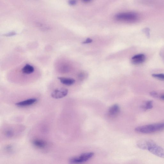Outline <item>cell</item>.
<instances>
[{
  "label": "cell",
  "instance_id": "11",
  "mask_svg": "<svg viewBox=\"0 0 164 164\" xmlns=\"http://www.w3.org/2000/svg\"><path fill=\"white\" fill-rule=\"evenodd\" d=\"M34 71V67L29 64L25 65L22 69V71L24 74H29L33 73Z\"/></svg>",
  "mask_w": 164,
  "mask_h": 164
},
{
  "label": "cell",
  "instance_id": "17",
  "mask_svg": "<svg viewBox=\"0 0 164 164\" xmlns=\"http://www.w3.org/2000/svg\"><path fill=\"white\" fill-rule=\"evenodd\" d=\"M150 94L151 96L157 98L158 97V95L156 92H152Z\"/></svg>",
  "mask_w": 164,
  "mask_h": 164
},
{
  "label": "cell",
  "instance_id": "15",
  "mask_svg": "<svg viewBox=\"0 0 164 164\" xmlns=\"http://www.w3.org/2000/svg\"><path fill=\"white\" fill-rule=\"evenodd\" d=\"M86 77V74L84 72H81L79 74V76H78V77H79V78L81 80H83Z\"/></svg>",
  "mask_w": 164,
  "mask_h": 164
},
{
  "label": "cell",
  "instance_id": "1",
  "mask_svg": "<svg viewBox=\"0 0 164 164\" xmlns=\"http://www.w3.org/2000/svg\"><path fill=\"white\" fill-rule=\"evenodd\" d=\"M137 145L141 150L148 151L157 156L164 158V149L152 140H141L137 142Z\"/></svg>",
  "mask_w": 164,
  "mask_h": 164
},
{
  "label": "cell",
  "instance_id": "6",
  "mask_svg": "<svg viewBox=\"0 0 164 164\" xmlns=\"http://www.w3.org/2000/svg\"><path fill=\"white\" fill-rule=\"evenodd\" d=\"M145 59L146 56L144 54H140L133 56L131 58V61L134 64L138 65L144 63Z\"/></svg>",
  "mask_w": 164,
  "mask_h": 164
},
{
  "label": "cell",
  "instance_id": "2",
  "mask_svg": "<svg viewBox=\"0 0 164 164\" xmlns=\"http://www.w3.org/2000/svg\"><path fill=\"white\" fill-rule=\"evenodd\" d=\"M164 129V123L145 125L138 127L135 129L138 133L150 134L160 131Z\"/></svg>",
  "mask_w": 164,
  "mask_h": 164
},
{
  "label": "cell",
  "instance_id": "18",
  "mask_svg": "<svg viewBox=\"0 0 164 164\" xmlns=\"http://www.w3.org/2000/svg\"><path fill=\"white\" fill-rule=\"evenodd\" d=\"M77 1H69V3L71 5H75L77 4Z\"/></svg>",
  "mask_w": 164,
  "mask_h": 164
},
{
  "label": "cell",
  "instance_id": "3",
  "mask_svg": "<svg viewBox=\"0 0 164 164\" xmlns=\"http://www.w3.org/2000/svg\"><path fill=\"white\" fill-rule=\"evenodd\" d=\"M115 18L119 21L134 22L138 20L139 16L137 13H135L125 12L117 14Z\"/></svg>",
  "mask_w": 164,
  "mask_h": 164
},
{
  "label": "cell",
  "instance_id": "16",
  "mask_svg": "<svg viewBox=\"0 0 164 164\" xmlns=\"http://www.w3.org/2000/svg\"><path fill=\"white\" fill-rule=\"evenodd\" d=\"M93 40L90 38H88L83 42L84 44H88L92 42Z\"/></svg>",
  "mask_w": 164,
  "mask_h": 164
},
{
  "label": "cell",
  "instance_id": "5",
  "mask_svg": "<svg viewBox=\"0 0 164 164\" xmlns=\"http://www.w3.org/2000/svg\"><path fill=\"white\" fill-rule=\"evenodd\" d=\"M68 93V91L66 88H57L51 93V96L55 99H61L66 96Z\"/></svg>",
  "mask_w": 164,
  "mask_h": 164
},
{
  "label": "cell",
  "instance_id": "13",
  "mask_svg": "<svg viewBox=\"0 0 164 164\" xmlns=\"http://www.w3.org/2000/svg\"><path fill=\"white\" fill-rule=\"evenodd\" d=\"M152 76L154 78L164 80V74H153Z\"/></svg>",
  "mask_w": 164,
  "mask_h": 164
},
{
  "label": "cell",
  "instance_id": "21",
  "mask_svg": "<svg viewBox=\"0 0 164 164\" xmlns=\"http://www.w3.org/2000/svg\"><path fill=\"white\" fill-rule=\"evenodd\" d=\"M160 98L161 99L164 100V95L161 96Z\"/></svg>",
  "mask_w": 164,
  "mask_h": 164
},
{
  "label": "cell",
  "instance_id": "4",
  "mask_svg": "<svg viewBox=\"0 0 164 164\" xmlns=\"http://www.w3.org/2000/svg\"><path fill=\"white\" fill-rule=\"evenodd\" d=\"M94 155L93 152H88L82 154L78 156L71 158L69 160L70 164H82L92 158Z\"/></svg>",
  "mask_w": 164,
  "mask_h": 164
},
{
  "label": "cell",
  "instance_id": "9",
  "mask_svg": "<svg viewBox=\"0 0 164 164\" xmlns=\"http://www.w3.org/2000/svg\"><path fill=\"white\" fill-rule=\"evenodd\" d=\"M58 79L62 84L67 86L72 85L76 82L74 79L71 78L59 77Z\"/></svg>",
  "mask_w": 164,
  "mask_h": 164
},
{
  "label": "cell",
  "instance_id": "8",
  "mask_svg": "<svg viewBox=\"0 0 164 164\" xmlns=\"http://www.w3.org/2000/svg\"><path fill=\"white\" fill-rule=\"evenodd\" d=\"M120 112V107L117 104H115L109 108L108 114L109 117L113 118L117 116Z\"/></svg>",
  "mask_w": 164,
  "mask_h": 164
},
{
  "label": "cell",
  "instance_id": "19",
  "mask_svg": "<svg viewBox=\"0 0 164 164\" xmlns=\"http://www.w3.org/2000/svg\"><path fill=\"white\" fill-rule=\"evenodd\" d=\"M15 34V33H11L9 34H7L6 35L7 36H12V35H13Z\"/></svg>",
  "mask_w": 164,
  "mask_h": 164
},
{
  "label": "cell",
  "instance_id": "20",
  "mask_svg": "<svg viewBox=\"0 0 164 164\" xmlns=\"http://www.w3.org/2000/svg\"><path fill=\"white\" fill-rule=\"evenodd\" d=\"M82 2L85 3H88L92 2L90 0H83Z\"/></svg>",
  "mask_w": 164,
  "mask_h": 164
},
{
  "label": "cell",
  "instance_id": "10",
  "mask_svg": "<svg viewBox=\"0 0 164 164\" xmlns=\"http://www.w3.org/2000/svg\"><path fill=\"white\" fill-rule=\"evenodd\" d=\"M34 145L40 149L45 148L47 146V144L46 142L40 140H35L33 141Z\"/></svg>",
  "mask_w": 164,
  "mask_h": 164
},
{
  "label": "cell",
  "instance_id": "14",
  "mask_svg": "<svg viewBox=\"0 0 164 164\" xmlns=\"http://www.w3.org/2000/svg\"><path fill=\"white\" fill-rule=\"evenodd\" d=\"M6 136L8 137H12L13 135V132L12 130H8L5 132Z\"/></svg>",
  "mask_w": 164,
  "mask_h": 164
},
{
  "label": "cell",
  "instance_id": "12",
  "mask_svg": "<svg viewBox=\"0 0 164 164\" xmlns=\"http://www.w3.org/2000/svg\"><path fill=\"white\" fill-rule=\"evenodd\" d=\"M152 101H149L145 103V105L141 107L144 110H146L151 109L153 108Z\"/></svg>",
  "mask_w": 164,
  "mask_h": 164
},
{
  "label": "cell",
  "instance_id": "7",
  "mask_svg": "<svg viewBox=\"0 0 164 164\" xmlns=\"http://www.w3.org/2000/svg\"><path fill=\"white\" fill-rule=\"evenodd\" d=\"M37 101V99L36 98H29L24 100L16 104V105L19 107H24L31 106Z\"/></svg>",
  "mask_w": 164,
  "mask_h": 164
}]
</instances>
